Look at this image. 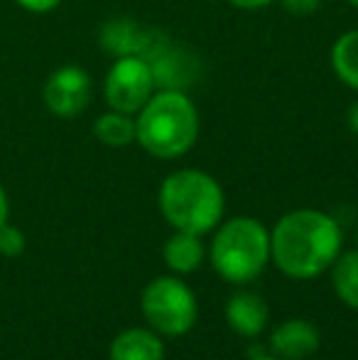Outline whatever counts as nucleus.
<instances>
[{
	"mask_svg": "<svg viewBox=\"0 0 358 360\" xmlns=\"http://www.w3.org/2000/svg\"><path fill=\"white\" fill-rule=\"evenodd\" d=\"M341 255V228L331 216L300 209L282 216L270 236V257L285 275L312 280Z\"/></svg>",
	"mask_w": 358,
	"mask_h": 360,
	"instance_id": "1",
	"label": "nucleus"
},
{
	"mask_svg": "<svg viewBox=\"0 0 358 360\" xmlns=\"http://www.w3.org/2000/svg\"><path fill=\"white\" fill-rule=\"evenodd\" d=\"M199 138V113L184 91L160 89L138 110L135 143L160 160H174L194 147Z\"/></svg>",
	"mask_w": 358,
	"mask_h": 360,
	"instance_id": "2",
	"label": "nucleus"
},
{
	"mask_svg": "<svg viewBox=\"0 0 358 360\" xmlns=\"http://www.w3.org/2000/svg\"><path fill=\"white\" fill-rule=\"evenodd\" d=\"M158 204L170 226L204 236L224 216V191L206 172L181 169L162 181Z\"/></svg>",
	"mask_w": 358,
	"mask_h": 360,
	"instance_id": "3",
	"label": "nucleus"
},
{
	"mask_svg": "<svg viewBox=\"0 0 358 360\" xmlns=\"http://www.w3.org/2000/svg\"><path fill=\"white\" fill-rule=\"evenodd\" d=\"M270 260V233L255 218L238 216L219 228L211 243V262L224 280L245 285L265 270Z\"/></svg>",
	"mask_w": 358,
	"mask_h": 360,
	"instance_id": "4",
	"label": "nucleus"
},
{
	"mask_svg": "<svg viewBox=\"0 0 358 360\" xmlns=\"http://www.w3.org/2000/svg\"><path fill=\"white\" fill-rule=\"evenodd\" d=\"M143 316L158 333L181 336L196 321V299L184 282L174 277H158L143 292Z\"/></svg>",
	"mask_w": 358,
	"mask_h": 360,
	"instance_id": "5",
	"label": "nucleus"
},
{
	"mask_svg": "<svg viewBox=\"0 0 358 360\" xmlns=\"http://www.w3.org/2000/svg\"><path fill=\"white\" fill-rule=\"evenodd\" d=\"M155 89L158 86H155L153 69H150L148 59L138 57V54L115 59L103 84V94L110 110H120L128 115L138 113L150 101Z\"/></svg>",
	"mask_w": 358,
	"mask_h": 360,
	"instance_id": "6",
	"label": "nucleus"
},
{
	"mask_svg": "<svg viewBox=\"0 0 358 360\" xmlns=\"http://www.w3.org/2000/svg\"><path fill=\"white\" fill-rule=\"evenodd\" d=\"M91 101V79L82 67L57 69L44 84V103L59 118H74Z\"/></svg>",
	"mask_w": 358,
	"mask_h": 360,
	"instance_id": "7",
	"label": "nucleus"
},
{
	"mask_svg": "<svg viewBox=\"0 0 358 360\" xmlns=\"http://www.w3.org/2000/svg\"><path fill=\"white\" fill-rule=\"evenodd\" d=\"M150 69L155 76V86L160 89H174L179 91L186 86L194 76V62L186 59V54L177 47H170L165 39H155L150 52L145 54Z\"/></svg>",
	"mask_w": 358,
	"mask_h": 360,
	"instance_id": "8",
	"label": "nucleus"
},
{
	"mask_svg": "<svg viewBox=\"0 0 358 360\" xmlns=\"http://www.w3.org/2000/svg\"><path fill=\"white\" fill-rule=\"evenodd\" d=\"M270 346L277 358L282 360H302L319 348V333L309 321L292 319L272 331Z\"/></svg>",
	"mask_w": 358,
	"mask_h": 360,
	"instance_id": "9",
	"label": "nucleus"
},
{
	"mask_svg": "<svg viewBox=\"0 0 358 360\" xmlns=\"http://www.w3.org/2000/svg\"><path fill=\"white\" fill-rule=\"evenodd\" d=\"M153 44V32L140 30L133 20H110L101 27V47L115 57H130V54L145 57Z\"/></svg>",
	"mask_w": 358,
	"mask_h": 360,
	"instance_id": "10",
	"label": "nucleus"
},
{
	"mask_svg": "<svg viewBox=\"0 0 358 360\" xmlns=\"http://www.w3.org/2000/svg\"><path fill=\"white\" fill-rule=\"evenodd\" d=\"M226 319L238 336L253 338L268 326V304L253 292H238L226 307Z\"/></svg>",
	"mask_w": 358,
	"mask_h": 360,
	"instance_id": "11",
	"label": "nucleus"
},
{
	"mask_svg": "<svg viewBox=\"0 0 358 360\" xmlns=\"http://www.w3.org/2000/svg\"><path fill=\"white\" fill-rule=\"evenodd\" d=\"M110 360H165V346L148 328H128L110 343Z\"/></svg>",
	"mask_w": 358,
	"mask_h": 360,
	"instance_id": "12",
	"label": "nucleus"
},
{
	"mask_svg": "<svg viewBox=\"0 0 358 360\" xmlns=\"http://www.w3.org/2000/svg\"><path fill=\"white\" fill-rule=\"evenodd\" d=\"M165 262L172 267L174 272L189 275L204 260V245H201V236L196 233H184L177 231L167 243H165Z\"/></svg>",
	"mask_w": 358,
	"mask_h": 360,
	"instance_id": "13",
	"label": "nucleus"
},
{
	"mask_svg": "<svg viewBox=\"0 0 358 360\" xmlns=\"http://www.w3.org/2000/svg\"><path fill=\"white\" fill-rule=\"evenodd\" d=\"M331 67L349 89L358 91V30H351L336 39L331 49Z\"/></svg>",
	"mask_w": 358,
	"mask_h": 360,
	"instance_id": "14",
	"label": "nucleus"
},
{
	"mask_svg": "<svg viewBox=\"0 0 358 360\" xmlns=\"http://www.w3.org/2000/svg\"><path fill=\"white\" fill-rule=\"evenodd\" d=\"M94 135L108 147H125L135 143V120L128 113L110 110L94 123Z\"/></svg>",
	"mask_w": 358,
	"mask_h": 360,
	"instance_id": "15",
	"label": "nucleus"
},
{
	"mask_svg": "<svg viewBox=\"0 0 358 360\" xmlns=\"http://www.w3.org/2000/svg\"><path fill=\"white\" fill-rule=\"evenodd\" d=\"M334 289L351 309H358V250L344 252L334 262Z\"/></svg>",
	"mask_w": 358,
	"mask_h": 360,
	"instance_id": "16",
	"label": "nucleus"
},
{
	"mask_svg": "<svg viewBox=\"0 0 358 360\" xmlns=\"http://www.w3.org/2000/svg\"><path fill=\"white\" fill-rule=\"evenodd\" d=\"M25 252V236L20 228L15 226H8L3 223L0 226V255L5 257H18Z\"/></svg>",
	"mask_w": 358,
	"mask_h": 360,
	"instance_id": "17",
	"label": "nucleus"
},
{
	"mask_svg": "<svg viewBox=\"0 0 358 360\" xmlns=\"http://www.w3.org/2000/svg\"><path fill=\"white\" fill-rule=\"evenodd\" d=\"M280 3L292 15H312L321 5V0H280Z\"/></svg>",
	"mask_w": 358,
	"mask_h": 360,
	"instance_id": "18",
	"label": "nucleus"
},
{
	"mask_svg": "<svg viewBox=\"0 0 358 360\" xmlns=\"http://www.w3.org/2000/svg\"><path fill=\"white\" fill-rule=\"evenodd\" d=\"M20 8L30 10V13H49V10L57 8L62 0H15Z\"/></svg>",
	"mask_w": 358,
	"mask_h": 360,
	"instance_id": "19",
	"label": "nucleus"
},
{
	"mask_svg": "<svg viewBox=\"0 0 358 360\" xmlns=\"http://www.w3.org/2000/svg\"><path fill=\"white\" fill-rule=\"evenodd\" d=\"M229 3L241 10H260V8H268V5L275 3V0H229Z\"/></svg>",
	"mask_w": 358,
	"mask_h": 360,
	"instance_id": "20",
	"label": "nucleus"
},
{
	"mask_svg": "<svg viewBox=\"0 0 358 360\" xmlns=\"http://www.w3.org/2000/svg\"><path fill=\"white\" fill-rule=\"evenodd\" d=\"M8 223V196H5V189L0 184V226Z\"/></svg>",
	"mask_w": 358,
	"mask_h": 360,
	"instance_id": "21",
	"label": "nucleus"
},
{
	"mask_svg": "<svg viewBox=\"0 0 358 360\" xmlns=\"http://www.w3.org/2000/svg\"><path fill=\"white\" fill-rule=\"evenodd\" d=\"M349 128H351V133L358 135V101L349 108Z\"/></svg>",
	"mask_w": 358,
	"mask_h": 360,
	"instance_id": "22",
	"label": "nucleus"
},
{
	"mask_svg": "<svg viewBox=\"0 0 358 360\" xmlns=\"http://www.w3.org/2000/svg\"><path fill=\"white\" fill-rule=\"evenodd\" d=\"M253 360H282V358H277V356H258V358H253Z\"/></svg>",
	"mask_w": 358,
	"mask_h": 360,
	"instance_id": "23",
	"label": "nucleus"
},
{
	"mask_svg": "<svg viewBox=\"0 0 358 360\" xmlns=\"http://www.w3.org/2000/svg\"><path fill=\"white\" fill-rule=\"evenodd\" d=\"M349 3L354 5V8H358V0H349Z\"/></svg>",
	"mask_w": 358,
	"mask_h": 360,
	"instance_id": "24",
	"label": "nucleus"
}]
</instances>
